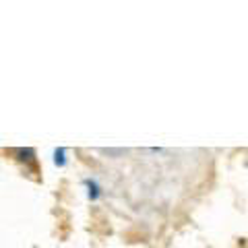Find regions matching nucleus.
<instances>
[{"label":"nucleus","instance_id":"f257e3e1","mask_svg":"<svg viewBox=\"0 0 248 248\" xmlns=\"http://www.w3.org/2000/svg\"><path fill=\"white\" fill-rule=\"evenodd\" d=\"M85 184H87V188H89V199L91 201H95L97 197H99V188H97V184H95V180H85Z\"/></svg>","mask_w":248,"mask_h":248},{"label":"nucleus","instance_id":"f03ea898","mask_svg":"<svg viewBox=\"0 0 248 248\" xmlns=\"http://www.w3.org/2000/svg\"><path fill=\"white\" fill-rule=\"evenodd\" d=\"M64 155H66V151L62 149V147H60V149L54 151V164H56L58 168H62V166L66 164V157H64Z\"/></svg>","mask_w":248,"mask_h":248}]
</instances>
